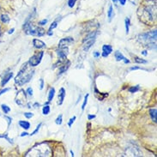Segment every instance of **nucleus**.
Masks as SVG:
<instances>
[{"mask_svg": "<svg viewBox=\"0 0 157 157\" xmlns=\"http://www.w3.org/2000/svg\"><path fill=\"white\" fill-rule=\"evenodd\" d=\"M134 60H135V62H136V64H147V63H148L146 60L143 59H140V58H137V57H136Z\"/></svg>", "mask_w": 157, "mask_h": 157, "instance_id": "bb28decb", "label": "nucleus"}, {"mask_svg": "<svg viewBox=\"0 0 157 157\" xmlns=\"http://www.w3.org/2000/svg\"><path fill=\"white\" fill-rule=\"evenodd\" d=\"M114 56H115V59H116L117 61H123V60L124 59V58H125V57H124V56L119 51L115 52Z\"/></svg>", "mask_w": 157, "mask_h": 157, "instance_id": "6ab92c4d", "label": "nucleus"}, {"mask_svg": "<svg viewBox=\"0 0 157 157\" xmlns=\"http://www.w3.org/2000/svg\"><path fill=\"white\" fill-rule=\"evenodd\" d=\"M149 115L152 119V121L156 123V119H157V110L156 108H151L149 110Z\"/></svg>", "mask_w": 157, "mask_h": 157, "instance_id": "dca6fc26", "label": "nucleus"}, {"mask_svg": "<svg viewBox=\"0 0 157 157\" xmlns=\"http://www.w3.org/2000/svg\"><path fill=\"white\" fill-rule=\"evenodd\" d=\"M13 77V72H9L7 74H5L3 77V80H2V82H1V85H2V87H4V85L6 84L7 82H8L10 79H11Z\"/></svg>", "mask_w": 157, "mask_h": 157, "instance_id": "2eb2a0df", "label": "nucleus"}, {"mask_svg": "<svg viewBox=\"0 0 157 157\" xmlns=\"http://www.w3.org/2000/svg\"><path fill=\"white\" fill-rule=\"evenodd\" d=\"M62 122H63V115L59 114V116H58V118L56 119L55 123L57 124H59V125H60V124H62Z\"/></svg>", "mask_w": 157, "mask_h": 157, "instance_id": "cd10ccee", "label": "nucleus"}, {"mask_svg": "<svg viewBox=\"0 0 157 157\" xmlns=\"http://www.w3.org/2000/svg\"><path fill=\"white\" fill-rule=\"evenodd\" d=\"M119 1L121 5H124V4H125V3H126V0H119Z\"/></svg>", "mask_w": 157, "mask_h": 157, "instance_id": "a19ab883", "label": "nucleus"}, {"mask_svg": "<svg viewBox=\"0 0 157 157\" xmlns=\"http://www.w3.org/2000/svg\"><path fill=\"white\" fill-rule=\"evenodd\" d=\"M1 107H2V109H3V111H4V113H9L10 112V107H9L7 105H5V104H3L2 106H1Z\"/></svg>", "mask_w": 157, "mask_h": 157, "instance_id": "a878e982", "label": "nucleus"}, {"mask_svg": "<svg viewBox=\"0 0 157 157\" xmlns=\"http://www.w3.org/2000/svg\"><path fill=\"white\" fill-rule=\"evenodd\" d=\"M137 15L143 22L146 24L153 23L156 18V1L148 0L147 4L138 9Z\"/></svg>", "mask_w": 157, "mask_h": 157, "instance_id": "f257e3e1", "label": "nucleus"}, {"mask_svg": "<svg viewBox=\"0 0 157 157\" xmlns=\"http://www.w3.org/2000/svg\"><path fill=\"white\" fill-rule=\"evenodd\" d=\"M54 95H55V89H54V88H52L49 91V94H48V101L51 102L53 100Z\"/></svg>", "mask_w": 157, "mask_h": 157, "instance_id": "aec40b11", "label": "nucleus"}, {"mask_svg": "<svg viewBox=\"0 0 157 157\" xmlns=\"http://www.w3.org/2000/svg\"><path fill=\"white\" fill-rule=\"evenodd\" d=\"M31 67L32 66L29 63H27L21 68V71L17 75V77H15L16 84H17L18 86H22V85L28 83L31 80V78L33 77L34 74V71Z\"/></svg>", "mask_w": 157, "mask_h": 157, "instance_id": "f03ea898", "label": "nucleus"}, {"mask_svg": "<svg viewBox=\"0 0 157 157\" xmlns=\"http://www.w3.org/2000/svg\"><path fill=\"white\" fill-rule=\"evenodd\" d=\"M50 110H51V108H50V106L49 105H45V106H43V109H42V113L44 115H48L49 114V113H50Z\"/></svg>", "mask_w": 157, "mask_h": 157, "instance_id": "4be33fe9", "label": "nucleus"}, {"mask_svg": "<svg viewBox=\"0 0 157 157\" xmlns=\"http://www.w3.org/2000/svg\"><path fill=\"white\" fill-rule=\"evenodd\" d=\"M102 57H104V58H106V57H108L110 53H112V52H113V47L110 46V45H104L103 47H102Z\"/></svg>", "mask_w": 157, "mask_h": 157, "instance_id": "f8f14e48", "label": "nucleus"}, {"mask_svg": "<svg viewBox=\"0 0 157 157\" xmlns=\"http://www.w3.org/2000/svg\"><path fill=\"white\" fill-rule=\"evenodd\" d=\"M96 35H97V31H93L85 37L83 40V50L85 52L89 51V48L94 44L96 40Z\"/></svg>", "mask_w": 157, "mask_h": 157, "instance_id": "39448f33", "label": "nucleus"}, {"mask_svg": "<svg viewBox=\"0 0 157 157\" xmlns=\"http://www.w3.org/2000/svg\"><path fill=\"white\" fill-rule=\"evenodd\" d=\"M64 98H65V89L64 88H61L59 90V95H58V102H57L59 106H61L63 104Z\"/></svg>", "mask_w": 157, "mask_h": 157, "instance_id": "ddd939ff", "label": "nucleus"}, {"mask_svg": "<svg viewBox=\"0 0 157 157\" xmlns=\"http://www.w3.org/2000/svg\"><path fill=\"white\" fill-rule=\"evenodd\" d=\"M140 90V86L139 85H136V86H132L131 87L130 89H129V92L130 93H136L137 91H139Z\"/></svg>", "mask_w": 157, "mask_h": 157, "instance_id": "412c9836", "label": "nucleus"}, {"mask_svg": "<svg viewBox=\"0 0 157 157\" xmlns=\"http://www.w3.org/2000/svg\"><path fill=\"white\" fill-rule=\"evenodd\" d=\"M74 42V40L71 37H67V38L62 39L59 43V48L61 47H69L72 43Z\"/></svg>", "mask_w": 157, "mask_h": 157, "instance_id": "9d476101", "label": "nucleus"}, {"mask_svg": "<svg viewBox=\"0 0 157 157\" xmlns=\"http://www.w3.org/2000/svg\"><path fill=\"white\" fill-rule=\"evenodd\" d=\"M76 119H77V117H76V116H73L72 118L70 119V121H69V123H68L69 127H71V126H72V124H74V122H75V120H76Z\"/></svg>", "mask_w": 157, "mask_h": 157, "instance_id": "2f4dec72", "label": "nucleus"}, {"mask_svg": "<svg viewBox=\"0 0 157 157\" xmlns=\"http://www.w3.org/2000/svg\"><path fill=\"white\" fill-rule=\"evenodd\" d=\"M57 26H58V22H57V21H53V22L51 24V26H50V28H49V30H48V31H52L54 29L57 28Z\"/></svg>", "mask_w": 157, "mask_h": 157, "instance_id": "7c9ffc66", "label": "nucleus"}, {"mask_svg": "<svg viewBox=\"0 0 157 157\" xmlns=\"http://www.w3.org/2000/svg\"><path fill=\"white\" fill-rule=\"evenodd\" d=\"M47 21H48V20H47V19H43V20H41V21H39L38 24L40 26H44V25H46V24H47Z\"/></svg>", "mask_w": 157, "mask_h": 157, "instance_id": "473e14b6", "label": "nucleus"}, {"mask_svg": "<svg viewBox=\"0 0 157 157\" xmlns=\"http://www.w3.org/2000/svg\"><path fill=\"white\" fill-rule=\"evenodd\" d=\"M33 44H34V47L35 48H38V49H42V48L46 47V43L43 42L42 40H38V39H34Z\"/></svg>", "mask_w": 157, "mask_h": 157, "instance_id": "4468645a", "label": "nucleus"}, {"mask_svg": "<svg viewBox=\"0 0 157 157\" xmlns=\"http://www.w3.org/2000/svg\"><path fill=\"white\" fill-rule=\"evenodd\" d=\"M142 54H143V55H144V56H147V55H148V52H147V51H144V52H142Z\"/></svg>", "mask_w": 157, "mask_h": 157, "instance_id": "49530a36", "label": "nucleus"}, {"mask_svg": "<svg viewBox=\"0 0 157 157\" xmlns=\"http://www.w3.org/2000/svg\"><path fill=\"white\" fill-rule=\"evenodd\" d=\"M112 1H113V2L114 4H116V3H117V2H118L119 0H112Z\"/></svg>", "mask_w": 157, "mask_h": 157, "instance_id": "3c124183", "label": "nucleus"}, {"mask_svg": "<svg viewBox=\"0 0 157 157\" xmlns=\"http://www.w3.org/2000/svg\"><path fill=\"white\" fill-rule=\"evenodd\" d=\"M26 93L28 94L29 96H33V94H33V89H32V88H28Z\"/></svg>", "mask_w": 157, "mask_h": 157, "instance_id": "72a5a7b5", "label": "nucleus"}, {"mask_svg": "<svg viewBox=\"0 0 157 157\" xmlns=\"http://www.w3.org/2000/svg\"><path fill=\"white\" fill-rule=\"evenodd\" d=\"M41 125H42V124H41V123L39 124L38 125L36 126V129H35L34 132H33L32 133H31V134H30V136H34V135H35V134H36V133H37L39 131H40V126H41Z\"/></svg>", "mask_w": 157, "mask_h": 157, "instance_id": "c85d7f7f", "label": "nucleus"}, {"mask_svg": "<svg viewBox=\"0 0 157 157\" xmlns=\"http://www.w3.org/2000/svg\"><path fill=\"white\" fill-rule=\"evenodd\" d=\"M140 67L135 66V67H132V68H131V71H136V70H140Z\"/></svg>", "mask_w": 157, "mask_h": 157, "instance_id": "79ce46f5", "label": "nucleus"}, {"mask_svg": "<svg viewBox=\"0 0 157 157\" xmlns=\"http://www.w3.org/2000/svg\"><path fill=\"white\" fill-rule=\"evenodd\" d=\"M14 31H15V29H11L8 32V34H12L13 33H14Z\"/></svg>", "mask_w": 157, "mask_h": 157, "instance_id": "a18cd8bd", "label": "nucleus"}, {"mask_svg": "<svg viewBox=\"0 0 157 157\" xmlns=\"http://www.w3.org/2000/svg\"><path fill=\"white\" fill-rule=\"evenodd\" d=\"M94 57L95 58V59H98V58H100V56H101V53L100 52H94L93 53Z\"/></svg>", "mask_w": 157, "mask_h": 157, "instance_id": "e433bc0d", "label": "nucleus"}, {"mask_svg": "<svg viewBox=\"0 0 157 157\" xmlns=\"http://www.w3.org/2000/svg\"><path fill=\"white\" fill-rule=\"evenodd\" d=\"M9 90H10V89H9V88H6V89H4L3 90H1V91H0V95H2L3 94L6 93V92H7V91H9Z\"/></svg>", "mask_w": 157, "mask_h": 157, "instance_id": "4c0bfd02", "label": "nucleus"}, {"mask_svg": "<svg viewBox=\"0 0 157 157\" xmlns=\"http://www.w3.org/2000/svg\"><path fill=\"white\" fill-rule=\"evenodd\" d=\"M23 30L28 35H32V36H38L41 37L45 34V29L38 27V26H34L33 23H31V21L27 20L23 25Z\"/></svg>", "mask_w": 157, "mask_h": 157, "instance_id": "20e7f679", "label": "nucleus"}, {"mask_svg": "<svg viewBox=\"0 0 157 157\" xmlns=\"http://www.w3.org/2000/svg\"><path fill=\"white\" fill-rule=\"evenodd\" d=\"M43 88H44V80H43L42 78H40V89L42 90Z\"/></svg>", "mask_w": 157, "mask_h": 157, "instance_id": "c9c22d12", "label": "nucleus"}, {"mask_svg": "<svg viewBox=\"0 0 157 157\" xmlns=\"http://www.w3.org/2000/svg\"><path fill=\"white\" fill-rule=\"evenodd\" d=\"M47 34H48L49 36H52V35L53 34V33H52V31H48V32H47Z\"/></svg>", "mask_w": 157, "mask_h": 157, "instance_id": "de8ad7c7", "label": "nucleus"}, {"mask_svg": "<svg viewBox=\"0 0 157 157\" xmlns=\"http://www.w3.org/2000/svg\"><path fill=\"white\" fill-rule=\"evenodd\" d=\"M34 106L35 108H37V107H39V106H40V104H39V103H34Z\"/></svg>", "mask_w": 157, "mask_h": 157, "instance_id": "8fccbe9b", "label": "nucleus"}, {"mask_svg": "<svg viewBox=\"0 0 157 157\" xmlns=\"http://www.w3.org/2000/svg\"><path fill=\"white\" fill-rule=\"evenodd\" d=\"M43 55H44V52H40L39 53L34 54V56H32V57L29 59V64L32 67H35V66H37V65L41 62Z\"/></svg>", "mask_w": 157, "mask_h": 157, "instance_id": "6e6552de", "label": "nucleus"}, {"mask_svg": "<svg viewBox=\"0 0 157 157\" xmlns=\"http://www.w3.org/2000/svg\"><path fill=\"white\" fill-rule=\"evenodd\" d=\"M157 32L156 30H153L151 32L144 33L139 35V40L141 42H145V45L149 44V43L155 42L156 40Z\"/></svg>", "mask_w": 157, "mask_h": 157, "instance_id": "423d86ee", "label": "nucleus"}, {"mask_svg": "<svg viewBox=\"0 0 157 157\" xmlns=\"http://www.w3.org/2000/svg\"><path fill=\"white\" fill-rule=\"evenodd\" d=\"M51 154V148L47 143H41L34 146L33 149L26 154V156H50Z\"/></svg>", "mask_w": 157, "mask_h": 157, "instance_id": "7ed1b4c3", "label": "nucleus"}, {"mask_svg": "<svg viewBox=\"0 0 157 157\" xmlns=\"http://www.w3.org/2000/svg\"><path fill=\"white\" fill-rule=\"evenodd\" d=\"M77 0H68V5L70 8H73L75 6V4L77 3Z\"/></svg>", "mask_w": 157, "mask_h": 157, "instance_id": "c756f323", "label": "nucleus"}, {"mask_svg": "<svg viewBox=\"0 0 157 157\" xmlns=\"http://www.w3.org/2000/svg\"><path fill=\"white\" fill-rule=\"evenodd\" d=\"M57 53L59 58L61 59H66V57L69 54V49L68 47H61V48H59L58 51H57Z\"/></svg>", "mask_w": 157, "mask_h": 157, "instance_id": "9b49d317", "label": "nucleus"}, {"mask_svg": "<svg viewBox=\"0 0 157 157\" xmlns=\"http://www.w3.org/2000/svg\"><path fill=\"white\" fill-rule=\"evenodd\" d=\"M16 102L17 105L21 106H25L27 104V93L23 89H21L17 94Z\"/></svg>", "mask_w": 157, "mask_h": 157, "instance_id": "0eeeda50", "label": "nucleus"}, {"mask_svg": "<svg viewBox=\"0 0 157 157\" xmlns=\"http://www.w3.org/2000/svg\"><path fill=\"white\" fill-rule=\"evenodd\" d=\"M1 21H2V22H4V23H9L10 17H9L8 15H6V14L1 15Z\"/></svg>", "mask_w": 157, "mask_h": 157, "instance_id": "5701e85b", "label": "nucleus"}, {"mask_svg": "<svg viewBox=\"0 0 157 157\" xmlns=\"http://www.w3.org/2000/svg\"><path fill=\"white\" fill-rule=\"evenodd\" d=\"M95 117H96L95 115L89 114V115H88V119H89V120H92V119H95Z\"/></svg>", "mask_w": 157, "mask_h": 157, "instance_id": "58836bf2", "label": "nucleus"}, {"mask_svg": "<svg viewBox=\"0 0 157 157\" xmlns=\"http://www.w3.org/2000/svg\"><path fill=\"white\" fill-rule=\"evenodd\" d=\"M19 125L20 127L23 128L24 130H29L30 128V123L28 121H24V120H21L19 121Z\"/></svg>", "mask_w": 157, "mask_h": 157, "instance_id": "f3484780", "label": "nucleus"}, {"mask_svg": "<svg viewBox=\"0 0 157 157\" xmlns=\"http://www.w3.org/2000/svg\"><path fill=\"white\" fill-rule=\"evenodd\" d=\"M124 23H125V30H126V34H129V31H130V25H131V21L129 18H126L124 20Z\"/></svg>", "mask_w": 157, "mask_h": 157, "instance_id": "b1692460", "label": "nucleus"}, {"mask_svg": "<svg viewBox=\"0 0 157 157\" xmlns=\"http://www.w3.org/2000/svg\"><path fill=\"white\" fill-rule=\"evenodd\" d=\"M24 116H25L27 119H31L34 116V113H25Z\"/></svg>", "mask_w": 157, "mask_h": 157, "instance_id": "f704fd0d", "label": "nucleus"}, {"mask_svg": "<svg viewBox=\"0 0 157 157\" xmlns=\"http://www.w3.org/2000/svg\"><path fill=\"white\" fill-rule=\"evenodd\" d=\"M71 156H74V153H73V151H71Z\"/></svg>", "mask_w": 157, "mask_h": 157, "instance_id": "603ef678", "label": "nucleus"}, {"mask_svg": "<svg viewBox=\"0 0 157 157\" xmlns=\"http://www.w3.org/2000/svg\"><path fill=\"white\" fill-rule=\"evenodd\" d=\"M132 4H136V0H130Z\"/></svg>", "mask_w": 157, "mask_h": 157, "instance_id": "09e8293b", "label": "nucleus"}, {"mask_svg": "<svg viewBox=\"0 0 157 157\" xmlns=\"http://www.w3.org/2000/svg\"><path fill=\"white\" fill-rule=\"evenodd\" d=\"M89 94H87L86 95H85L84 97V101H83V103H82V110L83 111L85 109V106L87 105V103H88V99H89Z\"/></svg>", "mask_w": 157, "mask_h": 157, "instance_id": "393cba45", "label": "nucleus"}, {"mask_svg": "<svg viewBox=\"0 0 157 157\" xmlns=\"http://www.w3.org/2000/svg\"><path fill=\"white\" fill-rule=\"evenodd\" d=\"M4 118H5V119H7V121H8V124L10 125V124H11V120H12V119H11V118H10V117H7V116H5Z\"/></svg>", "mask_w": 157, "mask_h": 157, "instance_id": "ea45409f", "label": "nucleus"}, {"mask_svg": "<svg viewBox=\"0 0 157 157\" xmlns=\"http://www.w3.org/2000/svg\"><path fill=\"white\" fill-rule=\"evenodd\" d=\"M123 61L124 62V64H129V63H130V60L127 59L126 58H124V59Z\"/></svg>", "mask_w": 157, "mask_h": 157, "instance_id": "c03bdc74", "label": "nucleus"}, {"mask_svg": "<svg viewBox=\"0 0 157 157\" xmlns=\"http://www.w3.org/2000/svg\"><path fill=\"white\" fill-rule=\"evenodd\" d=\"M107 17H108V19H109V21H112V19L114 17V11H113V7L110 5L109 6V9H108V11H107Z\"/></svg>", "mask_w": 157, "mask_h": 157, "instance_id": "a211bd4d", "label": "nucleus"}, {"mask_svg": "<svg viewBox=\"0 0 157 157\" xmlns=\"http://www.w3.org/2000/svg\"><path fill=\"white\" fill-rule=\"evenodd\" d=\"M126 155L130 156H140L142 155V152L136 147H130L126 149Z\"/></svg>", "mask_w": 157, "mask_h": 157, "instance_id": "1a4fd4ad", "label": "nucleus"}, {"mask_svg": "<svg viewBox=\"0 0 157 157\" xmlns=\"http://www.w3.org/2000/svg\"><path fill=\"white\" fill-rule=\"evenodd\" d=\"M29 134L28 133V132H22L21 134V136H29Z\"/></svg>", "mask_w": 157, "mask_h": 157, "instance_id": "37998d69", "label": "nucleus"}]
</instances>
